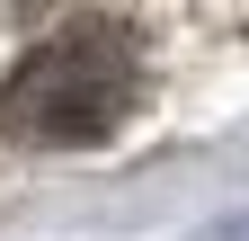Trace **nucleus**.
<instances>
[{
    "label": "nucleus",
    "instance_id": "obj_1",
    "mask_svg": "<svg viewBox=\"0 0 249 241\" xmlns=\"http://www.w3.org/2000/svg\"><path fill=\"white\" fill-rule=\"evenodd\" d=\"M142 99L134 45L116 27H62L45 36L0 89V134L36 143V152H71V143H107Z\"/></svg>",
    "mask_w": 249,
    "mask_h": 241
}]
</instances>
